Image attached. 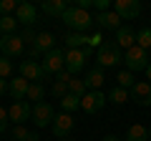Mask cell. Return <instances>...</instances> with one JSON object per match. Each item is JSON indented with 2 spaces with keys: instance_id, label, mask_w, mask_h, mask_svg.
Listing matches in <instances>:
<instances>
[{
  "instance_id": "obj_1",
  "label": "cell",
  "mask_w": 151,
  "mask_h": 141,
  "mask_svg": "<svg viewBox=\"0 0 151 141\" xmlns=\"http://www.w3.org/2000/svg\"><path fill=\"white\" fill-rule=\"evenodd\" d=\"M60 20H63L73 33H86V30H91V28L96 25L93 18H91V13H88V10H81V8H76V5H68V10L63 13Z\"/></svg>"
},
{
  "instance_id": "obj_2",
  "label": "cell",
  "mask_w": 151,
  "mask_h": 141,
  "mask_svg": "<svg viewBox=\"0 0 151 141\" xmlns=\"http://www.w3.org/2000/svg\"><path fill=\"white\" fill-rule=\"evenodd\" d=\"M96 63H98V68H113V65L124 63V50L116 43H103L96 50Z\"/></svg>"
},
{
  "instance_id": "obj_3",
  "label": "cell",
  "mask_w": 151,
  "mask_h": 141,
  "mask_svg": "<svg viewBox=\"0 0 151 141\" xmlns=\"http://www.w3.org/2000/svg\"><path fill=\"white\" fill-rule=\"evenodd\" d=\"M40 65H43V73H45V76H60V73H63V68H65V50L53 48L50 53L43 55Z\"/></svg>"
},
{
  "instance_id": "obj_4",
  "label": "cell",
  "mask_w": 151,
  "mask_h": 141,
  "mask_svg": "<svg viewBox=\"0 0 151 141\" xmlns=\"http://www.w3.org/2000/svg\"><path fill=\"white\" fill-rule=\"evenodd\" d=\"M93 53L91 45H86V48H78V50H65V70H68L70 76H78L83 70V65H86V58Z\"/></svg>"
},
{
  "instance_id": "obj_5",
  "label": "cell",
  "mask_w": 151,
  "mask_h": 141,
  "mask_svg": "<svg viewBox=\"0 0 151 141\" xmlns=\"http://www.w3.org/2000/svg\"><path fill=\"white\" fill-rule=\"evenodd\" d=\"M124 63H126V70H146V65L151 63L149 60V50L139 48V45H134V48H129L124 53Z\"/></svg>"
},
{
  "instance_id": "obj_6",
  "label": "cell",
  "mask_w": 151,
  "mask_h": 141,
  "mask_svg": "<svg viewBox=\"0 0 151 141\" xmlns=\"http://www.w3.org/2000/svg\"><path fill=\"white\" fill-rule=\"evenodd\" d=\"M8 116H10V124L25 126V121L33 119V106H30V101H13L10 109H8Z\"/></svg>"
},
{
  "instance_id": "obj_7",
  "label": "cell",
  "mask_w": 151,
  "mask_h": 141,
  "mask_svg": "<svg viewBox=\"0 0 151 141\" xmlns=\"http://www.w3.org/2000/svg\"><path fill=\"white\" fill-rule=\"evenodd\" d=\"M23 50H25V43H23V35H3V43H0V55L5 58H20Z\"/></svg>"
},
{
  "instance_id": "obj_8",
  "label": "cell",
  "mask_w": 151,
  "mask_h": 141,
  "mask_svg": "<svg viewBox=\"0 0 151 141\" xmlns=\"http://www.w3.org/2000/svg\"><path fill=\"white\" fill-rule=\"evenodd\" d=\"M33 121H35L38 129H45V126H53L55 114H53V106L48 101H40V103H33Z\"/></svg>"
},
{
  "instance_id": "obj_9",
  "label": "cell",
  "mask_w": 151,
  "mask_h": 141,
  "mask_svg": "<svg viewBox=\"0 0 151 141\" xmlns=\"http://www.w3.org/2000/svg\"><path fill=\"white\" fill-rule=\"evenodd\" d=\"M106 101H108V96L103 91H88L86 96L81 98V109L86 111V114H98V111L106 106Z\"/></svg>"
},
{
  "instance_id": "obj_10",
  "label": "cell",
  "mask_w": 151,
  "mask_h": 141,
  "mask_svg": "<svg viewBox=\"0 0 151 141\" xmlns=\"http://www.w3.org/2000/svg\"><path fill=\"white\" fill-rule=\"evenodd\" d=\"M20 76L25 78L28 83H40V81H45V73H43V65L38 63V60H23L20 63Z\"/></svg>"
},
{
  "instance_id": "obj_11",
  "label": "cell",
  "mask_w": 151,
  "mask_h": 141,
  "mask_svg": "<svg viewBox=\"0 0 151 141\" xmlns=\"http://www.w3.org/2000/svg\"><path fill=\"white\" fill-rule=\"evenodd\" d=\"M113 10L121 15V20H134L141 13V3L139 0H116L113 3Z\"/></svg>"
},
{
  "instance_id": "obj_12",
  "label": "cell",
  "mask_w": 151,
  "mask_h": 141,
  "mask_svg": "<svg viewBox=\"0 0 151 141\" xmlns=\"http://www.w3.org/2000/svg\"><path fill=\"white\" fill-rule=\"evenodd\" d=\"M93 23H96L98 30H119V28H121V15H119L116 10L98 13V15L93 18Z\"/></svg>"
},
{
  "instance_id": "obj_13",
  "label": "cell",
  "mask_w": 151,
  "mask_h": 141,
  "mask_svg": "<svg viewBox=\"0 0 151 141\" xmlns=\"http://www.w3.org/2000/svg\"><path fill=\"white\" fill-rule=\"evenodd\" d=\"M113 43L126 53L129 48H134V45H136V30L131 25H121L119 30H116V40H113Z\"/></svg>"
},
{
  "instance_id": "obj_14",
  "label": "cell",
  "mask_w": 151,
  "mask_h": 141,
  "mask_svg": "<svg viewBox=\"0 0 151 141\" xmlns=\"http://www.w3.org/2000/svg\"><path fill=\"white\" fill-rule=\"evenodd\" d=\"M131 101H136L139 106H151V83L136 81V86L131 88Z\"/></svg>"
},
{
  "instance_id": "obj_15",
  "label": "cell",
  "mask_w": 151,
  "mask_h": 141,
  "mask_svg": "<svg viewBox=\"0 0 151 141\" xmlns=\"http://www.w3.org/2000/svg\"><path fill=\"white\" fill-rule=\"evenodd\" d=\"M73 124H76V121H73V116H70V114H58L50 129H53V134L58 136V139H65V136L73 131Z\"/></svg>"
},
{
  "instance_id": "obj_16",
  "label": "cell",
  "mask_w": 151,
  "mask_h": 141,
  "mask_svg": "<svg viewBox=\"0 0 151 141\" xmlns=\"http://www.w3.org/2000/svg\"><path fill=\"white\" fill-rule=\"evenodd\" d=\"M35 18H38V8H35V5H30V3H20V5H18V10H15V20L20 23V25L30 28L33 23H35Z\"/></svg>"
},
{
  "instance_id": "obj_17",
  "label": "cell",
  "mask_w": 151,
  "mask_h": 141,
  "mask_svg": "<svg viewBox=\"0 0 151 141\" xmlns=\"http://www.w3.org/2000/svg\"><path fill=\"white\" fill-rule=\"evenodd\" d=\"M28 88H30V83H28L23 76H15V78H10V88H8V96H10L13 101H25Z\"/></svg>"
},
{
  "instance_id": "obj_18",
  "label": "cell",
  "mask_w": 151,
  "mask_h": 141,
  "mask_svg": "<svg viewBox=\"0 0 151 141\" xmlns=\"http://www.w3.org/2000/svg\"><path fill=\"white\" fill-rule=\"evenodd\" d=\"M65 10H68L65 0H43V3H40V13H45V15H50V18H63Z\"/></svg>"
},
{
  "instance_id": "obj_19",
  "label": "cell",
  "mask_w": 151,
  "mask_h": 141,
  "mask_svg": "<svg viewBox=\"0 0 151 141\" xmlns=\"http://www.w3.org/2000/svg\"><path fill=\"white\" fill-rule=\"evenodd\" d=\"M63 40H65V50H78V48H86L88 45L91 35H86V33H65Z\"/></svg>"
},
{
  "instance_id": "obj_20",
  "label": "cell",
  "mask_w": 151,
  "mask_h": 141,
  "mask_svg": "<svg viewBox=\"0 0 151 141\" xmlns=\"http://www.w3.org/2000/svg\"><path fill=\"white\" fill-rule=\"evenodd\" d=\"M83 81H86L88 91H101V86L106 83V73H103V68H91Z\"/></svg>"
},
{
  "instance_id": "obj_21",
  "label": "cell",
  "mask_w": 151,
  "mask_h": 141,
  "mask_svg": "<svg viewBox=\"0 0 151 141\" xmlns=\"http://www.w3.org/2000/svg\"><path fill=\"white\" fill-rule=\"evenodd\" d=\"M68 81H70V73H68V70H63V73L53 81V86H50V96L63 98L65 93H68Z\"/></svg>"
},
{
  "instance_id": "obj_22",
  "label": "cell",
  "mask_w": 151,
  "mask_h": 141,
  "mask_svg": "<svg viewBox=\"0 0 151 141\" xmlns=\"http://www.w3.org/2000/svg\"><path fill=\"white\" fill-rule=\"evenodd\" d=\"M126 141H149V129L144 124H131L126 131Z\"/></svg>"
},
{
  "instance_id": "obj_23",
  "label": "cell",
  "mask_w": 151,
  "mask_h": 141,
  "mask_svg": "<svg viewBox=\"0 0 151 141\" xmlns=\"http://www.w3.org/2000/svg\"><path fill=\"white\" fill-rule=\"evenodd\" d=\"M53 45H55V38H53V33H38V40H35V48L40 50V53H50L53 50Z\"/></svg>"
},
{
  "instance_id": "obj_24",
  "label": "cell",
  "mask_w": 151,
  "mask_h": 141,
  "mask_svg": "<svg viewBox=\"0 0 151 141\" xmlns=\"http://www.w3.org/2000/svg\"><path fill=\"white\" fill-rule=\"evenodd\" d=\"M108 101H111L113 106H124L126 101H131V91L116 86V88H111V91H108Z\"/></svg>"
},
{
  "instance_id": "obj_25",
  "label": "cell",
  "mask_w": 151,
  "mask_h": 141,
  "mask_svg": "<svg viewBox=\"0 0 151 141\" xmlns=\"http://www.w3.org/2000/svg\"><path fill=\"white\" fill-rule=\"evenodd\" d=\"M60 109H63V114H70V111H76V109H81V98L76 96V93H65L63 98H60Z\"/></svg>"
},
{
  "instance_id": "obj_26",
  "label": "cell",
  "mask_w": 151,
  "mask_h": 141,
  "mask_svg": "<svg viewBox=\"0 0 151 141\" xmlns=\"http://www.w3.org/2000/svg\"><path fill=\"white\" fill-rule=\"evenodd\" d=\"M68 91H70V93H76L78 98H83V96L88 93V86H86V81H83V78L70 76V81H68Z\"/></svg>"
},
{
  "instance_id": "obj_27",
  "label": "cell",
  "mask_w": 151,
  "mask_h": 141,
  "mask_svg": "<svg viewBox=\"0 0 151 141\" xmlns=\"http://www.w3.org/2000/svg\"><path fill=\"white\" fill-rule=\"evenodd\" d=\"M13 139L15 141H38V136H35V131H30L28 126H13Z\"/></svg>"
},
{
  "instance_id": "obj_28",
  "label": "cell",
  "mask_w": 151,
  "mask_h": 141,
  "mask_svg": "<svg viewBox=\"0 0 151 141\" xmlns=\"http://www.w3.org/2000/svg\"><path fill=\"white\" fill-rule=\"evenodd\" d=\"M45 96V86L43 83H30V88H28V96L25 101H33V103H40Z\"/></svg>"
},
{
  "instance_id": "obj_29",
  "label": "cell",
  "mask_w": 151,
  "mask_h": 141,
  "mask_svg": "<svg viewBox=\"0 0 151 141\" xmlns=\"http://www.w3.org/2000/svg\"><path fill=\"white\" fill-rule=\"evenodd\" d=\"M15 28H18L15 15H3V18H0V33H3V35H13Z\"/></svg>"
},
{
  "instance_id": "obj_30",
  "label": "cell",
  "mask_w": 151,
  "mask_h": 141,
  "mask_svg": "<svg viewBox=\"0 0 151 141\" xmlns=\"http://www.w3.org/2000/svg\"><path fill=\"white\" fill-rule=\"evenodd\" d=\"M116 83H119L121 88H126V91H131V88L136 86V78H134V73H131V70H119Z\"/></svg>"
},
{
  "instance_id": "obj_31",
  "label": "cell",
  "mask_w": 151,
  "mask_h": 141,
  "mask_svg": "<svg viewBox=\"0 0 151 141\" xmlns=\"http://www.w3.org/2000/svg\"><path fill=\"white\" fill-rule=\"evenodd\" d=\"M136 45L144 50H151V28H141L136 33Z\"/></svg>"
},
{
  "instance_id": "obj_32",
  "label": "cell",
  "mask_w": 151,
  "mask_h": 141,
  "mask_svg": "<svg viewBox=\"0 0 151 141\" xmlns=\"http://www.w3.org/2000/svg\"><path fill=\"white\" fill-rule=\"evenodd\" d=\"M0 78H5V81L13 78V63L5 58V55H0Z\"/></svg>"
},
{
  "instance_id": "obj_33",
  "label": "cell",
  "mask_w": 151,
  "mask_h": 141,
  "mask_svg": "<svg viewBox=\"0 0 151 141\" xmlns=\"http://www.w3.org/2000/svg\"><path fill=\"white\" fill-rule=\"evenodd\" d=\"M18 5H20V3H15V0H0V18H3V15H10V13H15Z\"/></svg>"
},
{
  "instance_id": "obj_34",
  "label": "cell",
  "mask_w": 151,
  "mask_h": 141,
  "mask_svg": "<svg viewBox=\"0 0 151 141\" xmlns=\"http://www.w3.org/2000/svg\"><path fill=\"white\" fill-rule=\"evenodd\" d=\"M35 40H38V33L33 30V28H25V30H23V43L30 48V45H35Z\"/></svg>"
},
{
  "instance_id": "obj_35",
  "label": "cell",
  "mask_w": 151,
  "mask_h": 141,
  "mask_svg": "<svg viewBox=\"0 0 151 141\" xmlns=\"http://www.w3.org/2000/svg\"><path fill=\"white\" fill-rule=\"evenodd\" d=\"M8 124H10V116H8V111L3 109V106H0V134H3V131L8 129Z\"/></svg>"
},
{
  "instance_id": "obj_36",
  "label": "cell",
  "mask_w": 151,
  "mask_h": 141,
  "mask_svg": "<svg viewBox=\"0 0 151 141\" xmlns=\"http://www.w3.org/2000/svg\"><path fill=\"white\" fill-rule=\"evenodd\" d=\"M93 8H96L98 13H108L111 10V3H108V0H93Z\"/></svg>"
},
{
  "instance_id": "obj_37",
  "label": "cell",
  "mask_w": 151,
  "mask_h": 141,
  "mask_svg": "<svg viewBox=\"0 0 151 141\" xmlns=\"http://www.w3.org/2000/svg\"><path fill=\"white\" fill-rule=\"evenodd\" d=\"M8 88H10V81H5V78H0V96H5Z\"/></svg>"
},
{
  "instance_id": "obj_38",
  "label": "cell",
  "mask_w": 151,
  "mask_h": 141,
  "mask_svg": "<svg viewBox=\"0 0 151 141\" xmlns=\"http://www.w3.org/2000/svg\"><path fill=\"white\" fill-rule=\"evenodd\" d=\"M101 141H121V139H119V136H103Z\"/></svg>"
},
{
  "instance_id": "obj_39",
  "label": "cell",
  "mask_w": 151,
  "mask_h": 141,
  "mask_svg": "<svg viewBox=\"0 0 151 141\" xmlns=\"http://www.w3.org/2000/svg\"><path fill=\"white\" fill-rule=\"evenodd\" d=\"M146 78H149V83H151V63L146 65Z\"/></svg>"
},
{
  "instance_id": "obj_40",
  "label": "cell",
  "mask_w": 151,
  "mask_h": 141,
  "mask_svg": "<svg viewBox=\"0 0 151 141\" xmlns=\"http://www.w3.org/2000/svg\"><path fill=\"white\" fill-rule=\"evenodd\" d=\"M149 139H151V126H149Z\"/></svg>"
},
{
  "instance_id": "obj_41",
  "label": "cell",
  "mask_w": 151,
  "mask_h": 141,
  "mask_svg": "<svg viewBox=\"0 0 151 141\" xmlns=\"http://www.w3.org/2000/svg\"><path fill=\"white\" fill-rule=\"evenodd\" d=\"M0 43H3V33H0Z\"/></svg>"
},
{
  "instance_id": "obj_42",
  "label": "cell",
  "mask_w": 151,
  "mask_h": 141,
  "mask_svg": "<svg viewBox=\"0 0 151 141\" xmlns=\"http://www.w3.org/2000/svg\"><path fill=\"white\" fill-rule=\"evenodd\" d=\"M149 55H151V50H149Z\"/></svg>"
},
{
  "instance_id": "obj_43",
  "label": "cell",
  "mask_w": 151,
  "mask_h": 141,
  "mask_svg": "<svg viewBox=\"0 0 151 141\" xmlns=\"http://www.w3.org/2000/svg\"><path fill=\"white\" fill-rule=\"evenodd\" d=\"M149 141H151V139H149Z\"/></svg>"
}]
</instances>
